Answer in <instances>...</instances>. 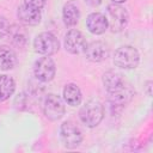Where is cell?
Wrapping results in <instances>:
<instances>
[{"mask_svg":"<svg viewBox=\"0 0 153 153\" xmlns=\"http://www.w3.org/2000/svg\"><path fill=\"white\" fill-rule=\"evenodd\" d=\"M63 99L71 106H76L81 102V91L75 84H67L63 88Z\"/></svg>","mask_w":153,"mask_h":153,"instance_id":"obj_17","label":"cell"},{"mask_svg":"<svg viewBox=\"0 0 153 153\" xmlns=\"http://www.w3.org/2000/svg\"><path fill=\"white\" fill-rule=\"evenodd\" d=\"M63 44H65V49L73 55H78V54L82 53L86 48L85 37L76 29H72L66 33Z\"/></svg>","mask_w":153,"mask_h":153,"instance_id":"obj_8","label":"cell"},{"mask_svg":"<svg viewBox=\"0 0 153 153\" xmlns=\"http://www.w3.org/2000/svg\"><path fill=\"white\" fill-rule=\"evenodd\" d=\"M24 5H27L30 7L37 8V10H42L45 5V0H24L23 2Z\"/></svg>","mask_w":153,"mask_h":153,"instance_id":"obj_20","label":"cell"},{"mask_svg":"<svg viewBox=\"0 0 153 153\" xmlns=\"http://www.w3.org/2000/svg\"><path fill=\"white\" fill-rule=\"evenodd\" d=\"M86 59L91 62H102L109 56V48L102 41H93L90 44H86L84 50Z\"/></svg>","mask_w":153,"mask_h":153,"instance_id":"obj_9","label":"cell"},{"mask_svg":"<svg viewBox=\"0 0 153 153\" xmlns=\"http://www.w3.org/2000/svg\"><path fill=\"white\" fill-rule=\"evenodd\" d=\"M85 1H86L87 5H90L92 7H96V6H99L103 0H85Z\"/></svg>","mask_w":153,"mask_h":153,"instance_id":"obj_21","label":"cell"},{"mask_svg":"<svg viewBox=\"0 0 153 153\" xmlns=\"http://www.w3.org/2000/svg\"><path fill=\"white\" fill-rule=\"evenodd\" d=\"M8 29H10V23L7 22V19L5 17L0 16V39L5 38L7 36Z\"/></svg>","mask_w":153,"mask_h":153,"instance_id":"obj_19","label":"cell"},{"mask_svg":"<svg viewBox=\"0 0 153 153\" xmlns=\"http://www.w3.org/2000/svg\"><path fill=\"white\" fill-rule=\"evenodd\" d=\"M79 117L86 127L94 128L102 122L104 117V106L99 100L90 99L81 106Z\"/></svg>","mask_w":153,"mask_h":153,"instance_id":"obj_1","label":"cell"},{"mask_svg":"<svg viewBox=\"0 0 153 153\" xmlns=\"http://www.w3.org/2000/svg\"><path fill=\"white\" fill-rule=\"evenodd\" d=\"M111 1H112V4H123L127 0H111Z\"/></svg>","mask_w":153,"mask_h":153,"instance_id":"obj_22","label":"cell"},{"mask_svg":"<svg viewBox=\"0 0 153 153\" xmlns=\"http://www.w3.org/2000/svg\"><path fill=\"white\" fill-rule=\"evenodd\" d=\"M103 85L109 93V92H114L126 86V81L121 73L116 71H108L103 75Z\"/></svg>","mask_w":153,"mask_h":153,"instance_id":"obj_13","label":"cell"},{"mask_svg":"<svg viewBox=\"0 0 153 153\" xmlns=\"http://www.w3.org/2000/svg\"><path fill=\"white\" fill-rule=\"evenodd\" d=\"M106 13L108 26H110L112 32H121L126 29L129 22V14L124 7H122L120 4H111L108 6Z\"/></svg>","mask_w":153,"mask_h":153,"instance_id":"obj_3","label":"cell"},{"mask_svg":"<svg viewBox=\"0 0 153 153\" xmlns=\"http://www.w3.org/2000/svg\"><path fill=\"white\" fill-rule=\"evenodd\" d=\"M79 19H80V10L78 5L73 1L65 4L62 8V20L65 25L72 27L78 24Z\"/></svg>","mask_w":153,"mask_h":153,"instance_id":"obj_14","label":"cell"},{"mask_svg":"<svg viewBox=\"0 0 153 153\" xmlns=\"http://www.w3.org/2000/svg\"><path fill=\"white\" fill-rule=\"evenodd\" d=\"M60 137L65 147L75 148L82 141V133L74 122L66 121L60 127Z\"/></svg>","mask_w":153,"mask_h":153,"instance_id":"obj_4","label":"cell"},{"mask_svg":"<svg viewBox=\"0 0 153 153\" xmlns=\"http://www.w3.org/2000/svg\"><path fill=\"white\" fill-rule=\"evenodd\" d=\"M6 37H8L11 43L13 45H17V47H24L26 44V41H27L26 30L19 24L10 25V29H8Z\"/></svg>","mask_w":153,"mask_h":153,"instance_id":"obj_15","label":"cell"},{"mask_svg":"<svg viewBox=\"0 0 153 153\" xmlns=\"http://www.w3.org/2000/svg\"><path fill=\"white\" fill-rule=\"evenodd\" d=\"M33 48L38 54L50 56L59 51L60 42L51 32H42L36 36L33 41Z\"/></svg>","mask_w":153,"mask_h":153,"instance_id":"obj_5","label":"cell"},{"mask_svg":"<svg viewBox=\"0 0 153 153\" xmlns=\"http://www.w3.org/2000/svg\"><path fill=\"white\" fill-rule=\"evenodd\" d=\"M43 112L50 121L60 120L65 115V104L62 99L54 93H49L43 103Z\"/></svg>","mask_w":153,"mask_h":153,"instance_id":"obj_7","label":"cell"},{"mask_svg":"<svg viewBox=\"0 0 153 153\" xmlns=\"http://www.w3.org/2000/svg\"><path fill=\"white\" fill-rule=\"evenodd\" d=\"M56 72V66L50 56L39 57L33 65V74L37 80L42 82H48L54 79Z\"/></svg>","mask_w":153,"mask_h":153,"instance_id":"obj_6","label":"cell"},{"mask_svg":"<svg viewBox=\"0 0 153 153\" xmlns=\"http://www.w3.org/2000/svg\"><path fill=\"white\" fill-rule=\"evenodd\" d=\"M134 96V92L130 87L123 86L120 90H116L114 92H109V103L112 106H124L128 104Z\"/></svg>","mask_w":153,"mask_h":153,"instance_id":"obj_12","label":"cell"},{"mask_svg":"<svg viewBox=\"0 0 153 153\" xmlns=\"http://www.w3.org/2000/svg\"><path fill=\"white\" fill-rule=\"evenodd\" d=\"M86 27L93 35H102L108 29V19L103 13L93 12L86 18Z\"/></svg>","mask_w":153,"mask_h":153,"instance_id":"obj_11","label":"cell"},{"mask_svg":"<svg viewBox=\"0 0 153 153\" xmlns=\"http://www.w3.org/2000/svg\"><path fill=\"white\" fill-rule=\"evenodd\" d=\"M17 17L23 24L33 26L41 23L42 14H41V10H37L23 4L17 10Z\"/></svg>","mask_w":153,"mask_h":153,"instance_id":"obj_10","label":"cell"},{"mask_svg":"<svg viewBox=\"0 0 153 153\" xmlns=\"http://www.w3.org/2000/svg\"><path fill=\"white\" fill-rule=\"evenodd\" d=\"M16 90L14 80L8 75H0V102L7 100Z\"/></svg>","mask_w":153,"mask_h":153,"instance_id":"obj_18","label":"cell"},{"mask_svg":"<svg viewBox=\"0 0 153 153\" xmlns=\"http://www.w3.org/2000/svg\"><path fill=\"white\" fill-rule=\"evenodd\" d=\"M17 63V55L16 53L6 45L0 47V71H8L12 69Z\"/></svg>","mask_w":153,"mask_h":153,"instance_id":"obj_16","label":"cell"},{"mask_svg":"<svg viewBox=\"0 0 153 153\" xmlns=\"http://www.w3.org/2000/svg\"><path fill=\"white\" fill-rule=\"evenodd\" d=\"M140 62V54L136 48L131 45H122L116 49L114 54L115 66L122 69H134Z\"/></svg>","mask_w":153,"mask_h":153,"instance_id":"obj_2","label":"cell"}]
</instances>
